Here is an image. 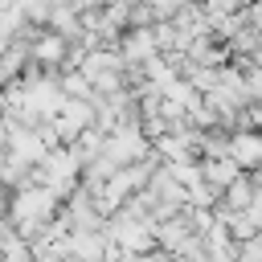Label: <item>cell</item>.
I'll use <instances>...</instances> for the list:
<instances>
[{
    "label": "cell",
    "mask_w": 262,
    "mask_h": 262,
    "mask_svg": "<svg viewBox=\"0 0 262 262\" xmlns=\"http://www.w3.org/2000/svg\"><path fill=\"white\" fill-rule=\"evenodd\" d=\"M29 53H33V61L53 66V61H66V41H61L57 33H45V29H41V33L33 37V49H29Z\"/></svg>",
    "instance_id": "1"
}]
</instances>
